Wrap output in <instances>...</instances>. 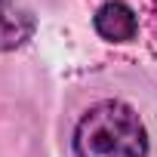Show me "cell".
Masks as SVG:
<instances>
[{
    "label": "cell",
    "instance_id": "obj_1",
    "mask_svg": "<svg viewBox=\"0 0 157 157\" xmlns=\"http://www.w3.org/2000/svg\"><path fill=\"white\" fill-rule=\"evenodd\" d=\"M77 157H148V129L123 102L93 105L74 129Z\"/></svg>",
    "mask_w": 157,
    "mask_h": 157
},
{
    "label": "cell",
    "instance_id": "obj_2",
    "mask_svg": "<svg viewBox=\"0 0 157 157\" xmlns=\"http://www.w3.org/2000/svg\"><path fill=\"white\" fill-rule=\"evenodd\" d=\"M93 28L108 43H129L139 34V19H136L132 6H126L123 0H108V3H102L96 10Z\"/></svg>",
    "mask_w": 157,
    "mask_h": 157
},
{
    "label": "cell",
    "instance_id": "obj_3",
    "mask_svg": "<svg viewBox=\"0 0 157 157\" xmlns=\"http://www.w3.org/2000/svg\"><path fill=\"white\" fill-rule=\"evenodd\" d=\"M34 13L22 0H0V52H13L34 37Z\"/></svg>",
    "mask_w": 157,
    "mask_h": 157
}]
</instances>
